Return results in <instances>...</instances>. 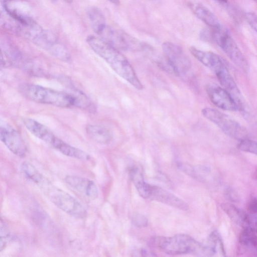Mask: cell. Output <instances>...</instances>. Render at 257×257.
Wrapping results in <instances>:
<instances>
[{"label": "cell", "instance_id": "15", "mask_svg": "<svg viewBox=\"0 0 257 257\" xmlns=\"http://www.w3.org/2000/svg\"><path fill=\"white\" fill-rule=\"evenodd\" d=\"M100 36L101 39L118 50H126L132 46L125 36L109 27L105 26Z\"/></svg>", "mask_w": 257, "mask_h": 257}, {"label": "cell", "instance_id": "31", "mask_svg": "<svg viewBox=\"0 0 257 257\" xmlns=\"http://www.w3.org/2000/svg\"><path fill=\"white\" fill-rule=\"evenodd\" d=\"M6 231V225L3 220L0 217V235H5Z\"/></svg>", "mask_w": 257, "mask_h": 257}, {"label": "cell", "instance_id": "1", "mask_svg": "<svg viewBox=\"0 0 257 257\" xmlns=\"http://www.w3.org/2000/svg\"><path fill=\"white\" fill-rule=\"evenodd\" d=\"M86 42L93 51L104 60L117 75L136 89H142L143 85L134 68L118 50L93 35L88 36Z\"/></svg>", "mask_w": 257, "mask_h": 257}, {"label": "cell", "instance_id": "25", "mask_svg": "<svg viewBox=\"0 0 257 257\" xmlns=\"http://www.w3.org/2000/svg\"><path fill=\"white\" fill-rule=\"evenodd\" d=\"M157 65L161 69L175 76L179 74L171 62L164 56L157 61Z\"/></svg>", "mask_w": 257, "mask_h": 257}, {"label": "cell", "instance_id": "27", "mask_svg": "<svg viewBox=\"0 0 257 257\" xmlns=\"http://www.w3.org/2000/svg\"><path fill=\"white\" fill-rule=\"evenodd\" d=\"M225 196L229 201L233 202H238L240 201L239 196L237 192L231 188H227L225 191Z\"/></svg>", "mask_w": 257, "mask_h": 257}, {"label": "cell", "instance_id": "13", "mask_svg": "<svg viewBox=\"0 0 257 257\" xmlns=\"http://www.w3.org/2000/svg\"><path fill=\"white\" fill-rule=\"evenodd\" d=\"M148 199L158 201L180 210H187L188 204L166 190L156 185L150 186Z\"/></svg>", "mask_w": 257, "mask_h": 257}, {"label": "cell", "instance_id": "18", "mask_svg": "<svg viewBox=\"0 0 257 257\" xmlns=\"http://www.w3.org/2000/svg\"><path fill=\"white\" fill-rule=\"evenodd\" d=\"M178 167L188 176L201 182H206L211 178L209 168L202 165L193 166L185 163H179Z\"/></svg>", "mask_w": 257, "mask_h": 257}, {"label": "cell", "instance_id": "23", "mask_svg": "<svg viewBox=\"0 0 257 257\" xmlns=\"http://www.w3.org/2000/svg\"><path fill=\"white\" fill-rule=\"evenodd\" d=\"M239 240L242 245L256 249L257 245L256 227L249 226L243 228L240 232Z\"/></svg>", "mask_w": 257, "mask_h": 257}, {"label": "cell", "instance_id": "34", "mask_svg": "<svg viewBox=\"0 0 257 257\" xmlns=\"http://www.w3.org/2000/svg\"><path fill=\"white\" fill-rule=\"evenodd\" d=\"M109 2H111L112 4L115 5H118L119 3V0H108Z\"/></svg>", "mask_w": 257, "mask_h": 257}, {"label": "cell", "instance_id": "7", "mask_svg": "<svg viewBox=\"0 0 257 257\" xmlns=\"http://www.w3.org/2000/svg\"><path fill=\"white\" fill-rule=\"evenodd\" d=\"M5 11L17 21L22 28L36 23L33 17L32 7L26 0H1Z\"/></svg>", "mask_w": 257, "mask_h": 257}, {"label": "cell", "instance_id": "16", "mask_svg": "<svg viewBox=\"0 0 257 257\" xmlns=\"http://www.w3.org/2000/svg\"><path fill=\"white\" fill-rule=\"evenodd\" d=\"M222 209L236 224L244 228L250 226L251 219L243 210L236 206L227 203L221 205Z\"/></svg>", "mask_w": 257, "mask_h": 257}, {"label": "cell", "instance_id": "22", "mask_svg": "<svg viewBox=\"0 0 257 257\" xmlns=\"http://www.w3.org/2000/svg\"><path fill=\"white\" fill-rule=\"evenodd\" d=\"M88 17L93 31L100 35L105 27V21L102 13L97 8H90Z\"/></svg>", "mask_w": 257, "mask_h": 257}, {"label": "cell", "instance_id": "17", "mask_svg": "<svg viewBox=\"0 0 257 257\" xmlns=\"http://www.w3.org/2000/svg\"><path fill=\"white\" fill-rule=\"evenodd\" d=\"M203 244L206 256L225 255V250L221 236L217 230L212 232L209 235L206 243Z\"/></svg>", "mask_w": 257, "mask_h": 257}, {"label": "cell", "instance_id": "6", "mask_svg": "<svg viewBox=\"0 0 257 257\" xmlns=\"http://www.w3.org/2000/svg\"><path fill=\"white\" fill-rule=\"evenodd\" d=\"M211 35L212 39L236 65L244 71H248L247 60L227 32L220 27L213 29Z\"/></svg>", "mask_w": 257, "mask_h": 257}, {"label": "cell", "instance_id": "4", "mask_svg": "<svg viewBox=\"0 0 257 257\" xmlns=\"http://www.w3.org/2000/svg\"><path fill=\"white\" fill-rule=\"evenodd\" d=\"M153 246L160 251L171 255L192 253L204 256V247L190 235L179 234L172 236H156L151 239Z\"/></svg>", "mask_w": 257, "mask_h": 257}, {"label": "cell", "instance_id": "33", "mask_svg": "<svg viewBox=\"0 0 257 257\" xmlns=\"http://www.w3.org/2000/svg\"><path fill=\"white\" fill-rule=\"evenodd\" d=\"M5 78V72L2 69V68L0 67V80H2L4 79Z\"/></svg>", "mask_w": 257, "mask_h": 257}, {"label": "cell", "instance_id": "12", "mask_svg": "<svg viewBox=\"0 0 257 257\" xmlns=\"http://www.w3.org/2000/svg\"><path fill=\"white\" fill-rule=\"evenodd\" d=\"M189 51L195 58L216 76L228 69L221 58L213 52L202 51L194 47H190Z\"/></svg>", "mask_w": 257, "mask_h": 257}, {"label": "cell", "instance_id": "26", "mask_svg": "<svg viewBox=\"0 0 257 257\" xmlns=\"http://www.w3.org/2000/svg\"><path fill=\"white\" fill-rule=\"evenodd\" d=\"M132 222L134 226L139 228L146 227L148 224V219L146 216L138 213L133 214Z\"/></svg>", "mask_w": 257, "mask_h": 257}, {"label": "cell", "instance_id": "3", "mask_svg": "<svg viewBox=\"0 0 257 257\" xmlns=\"http://www.w3.org/2000/svg\"><path fill=\"white\" fill-rule=\"evenodd\" d=\"M19 90L24 97L35 102L63 108L75 107V99L69 92L30 83H21Z\"/></svg>", "mask_w": 257, "mask_h": 257}, {"label": "cell", "instance_id": "2", "mask_svg": "<svg viewBox=\"0 0 257 257\" xmlns=\"http://www.w3.org/2000/svg\"><path fill=\"white\" fill-rule=\"evenodd\" d=\"M28 180L38 186L53 204L65 213L77 218H82L85 216L86 210L79 202L54 185L37 169L31 173Z\"/></svg>", "mask_w": 257, "mask_h": 257}, {"label": "cell", "instance_id": "36", "mask_svg": "<svg viewBox=\"0 0 257 257\" xmlns=\"http://www.w3.org/2000/svg\"><path fill=\"white\" fill-rule=\"evenodd\" d=\"M221 2H223V3H226L227 2V0H218Z\"/></svg>", "mask_w": 257, "mask_h": 257}, {"label": "cell", "instance_id": "21", "mask_svg": "<svg viewBox=\"0 0 257 257\" xmlns=\"http://www.w3.org/2000/svg\"><path fill=\"white\" fill-rule=\"evenodd\" d=\"M86 131L90 138L101 144H107L112 139L109 131L103 126L88 124L86 127Z\"/></svg>", "mask_w": 257, "mask_h": 257}, {"label": "cell", "instance_id": "29", "mask_svg": "<svg viewBox=\"0 0 257 257\" xmlns=\"http://www.w3.org/2000/svg\"><path fill=\"white\" fill-rule=\"evenodd\" d=\"M247 209L250 213L252 214H256L257 212V202L255 197L250 198L247 205Z\"/></svg>", "mask_w": 257, "mask_h": 257}, {"label": "cell", "instance_id": "19", "mask_svg": "<svg viewBox=\"0 0 257 257\" xmlns=\"http://www.w3.org/2000/svg\"><path fill=\"white\" fill-rule=\"evenodd\" d=\"M191 9L195 15L199 19L213 29L221 27L216 17L203 5L200 4H193Z\"/></svg>", "mask_w": 257, "mask_h": 257}, {"label": "cell", "instance_id": "24", "mask_svg": "<svg viewBox=\"0 0 257 257\" xmlns=\"http://www.w3.org/2000/svg\"><path fill=\"white\" fill-rule=\"evenodd\" d=\"M237 148L241 151L256 154L257 145L255 141L245 138L239 140Z\"/></svg>", "mask_w": 257, "mask_h": 257}, {"label": "cell", "instance_id": "20", "mask_svg": "<svg viewBox=\"0 0 257 257\" xmlns=\"http://www.w3.org/2000/svg\"><path fill=\"white\" fill-rule=\"evenodd\" d=\"M69 92L74 97L75 101V107L79 108L88 112L95 114L97 108L95 104L81 90L70 86Z\"/></svg>", "mask_w": 257, "mask_h": 257}, {"label": "cell", "instance_id": "8", "mask_svg": "<svg viewBox=\"0 0 257 257\" xmlns=\"http://www.w3.org/2000/svg\"><path fill=\"white\" fill-rule=\"evenodd\" d=\"M0 142L13 154L24 157L27 148L24 141L18 131L8 122L0 119Z\"/></svg>", "mask_w": 257, "mask_h": 257}, {"label": "cell", "instance_id": "11", "mask_svg": "<svg viewBox=\"0 0 257 257\" xmlns=\"http://www.w3.org/2000/svg\"><path fill=\"white\" fill-rule=\"evenodd\" d=\"M206 89L209 99L217 107L229 111L238 109L233 98L225 89L214 83L208 84Z\"/></svg>", "mask_w": 257, "mask_h": 257}, {"label": "cell", "instance_id": "14", "mask_svg": "<svg viewBox=\"0 0 257 257\" xmlns=\"http://www.w3.org/2000/svg\"><path fill=\"white\" fill-rule=\"evenodd\" d=\"M65 181L72 188L86 198L91 200H94L97 198L98 189L93 181L74 175L66 176Z\"/></svg>", "mask_w": 257, "mask_h": 257}, {"label": "cell", "instance_id": "28", "mask_svg": "<svg viewBox=\"0 0 257 257\" xmlns=\"http://www.w3.org/2000/svg\"><path fill=\"white\" fill-rule=\"evenodd\" d=\"M245 19L250 26L255 31L256 30L257 19L256 15L252 12L245 14Z\"/></svg>", "mask_w": 257, "mask_h": 257}, {"label": "cell", "instance_id": "10", "mask_svg": "<svg viewBox=\"0 0 257 257\" xmlns=\"http://www.w3.org/2000/svg\"><path fill=\"white\" fill-rule=\"evenodd\" d=\"M162 49L164 56L173 65L179 75L189 71L191 62L180 46L170 42H165L162 45Z\"/></svg>", "mask_w": 257, "mask_h": 257}, {"label": "cell", "instance_id": "32", "mask_svg": "<svg viewBox=\"0 0 257 257\" xmlns=\"http://www.w3.org/2000/svg\"><path fill=\"white\" fill-rule=\"evenodd\" d=\"M6 66V61L0 46V67L3 68Z\"/></svg>", "mask_w": 257, "mask_h": 257}, {"label": "cell", "instance_id": "30", "mask_svg": "<svg viewBox=\"0 0 257 257\" xmlns=\"http://www.w3.org/2000/svg\"><path fill=\"white\" fill-rule=\"evenodd\" d=\"M9 242V236L5 235H0V252L7 247Z\"/></svg>", "mask_w": 257, "mask_h": 257}, {"label": "cell", "instance_id": "9", "mask_svg": "<svg viewBox=\"0 0 257 257\" xmlns=\"http://www.w3.org/2000/svg\"><path fill=\"white\" fill-rule=\"evenodd\" d=\"M23 124L32 134L59 151L65 144L47 126L33 118H24Z\"/></svg>", "mask_w": 257, "mask_h": 257}, {"label": "cell", "instance_id": "35", "mask_svg": "<svg viewBox=\"0 0 257 257\" xmlns=\"http://www.w3.org/2000/svg\"><path fill=\"white\" fill-rule=\"evenodd\" d=\"M63 1L68 3H71L72 2V0H63Z\"/></svg>", "mask_w": 257, "mask_h": 257}, {"label": "cell", "instance_id": "5", "mask_svg": "<svg viewBox=\"0 0 257 257\" xmlns=\"http://www.w3.org/2000/svg\"><path fill=\"white\" fill-rule=\"evenodd\" d=\"M202 114L229 137L238 141L247 138L246 130L228 115L209 107L203 108Z\"/></svg>", "mask_w": 257, "mask_h": 257}]
</instances>
